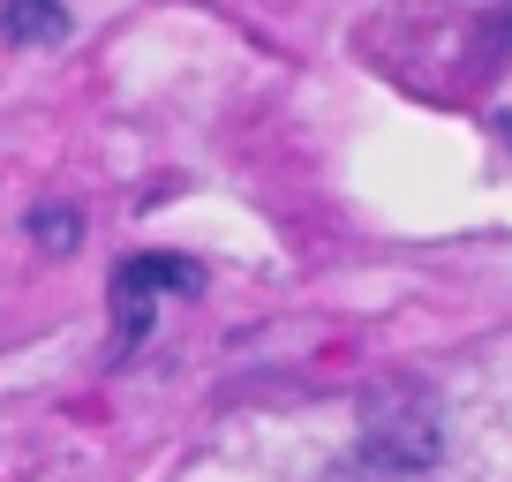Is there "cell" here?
I'll use <instances>...</instances> for the list:
<instances>
[{
    "instance_id": "cell-3",
    "label": "cell",
    "mask_w": 512,
    "mask_h": 482,
    "mask_svg": "<svg viewBox=\"0 0 512 482\" xmlns=\"http://www.w3.org/2000/svg\"><path fill=\"white\" fill-rule=\"evenodd\" d=\"M68 31H76V23H68L61 0H8V8H0V38H8V46H61Z\"/></svg>"
},
{
    "instance_id": "cell-4",
    "label": "cell",
    "mask_w": 512,
    "mask_h": 482,
    "mask_svg": "<svg viewBox=\"0 0 512 482\" xmlns=\"http://www.w3.org/2000/svg\"><path fill=\"white\" fill-rule=\"evenodd\" d=\"M31 241H38V257H68L83 241V211L76 204H38L31 211Z\"/></svg>"
},
{
    "instance_id": "cell-1",
    "label": "cell",
    "mask_w": 512,
    "mask_h": 482,
    "mask_svg": "<svg viewBox=\"0 0 512 482\" xmlns=\"http://www.w3.org/2000/svg\"><path fill=\"white\" fill-rule=\"evenodd\" d=\"M445 452V415H437V392L422 377H377L362 392V460L377 467V482H422Z\"/></svg>"
},
{
    "instance_id": "cell-2",
    "label": "cell",
    "mask_w": 512,
    "mask_h": 482,
    "mask_svg": "<svg viewBox=\"0 0 512 482\" xmlns=\"http://www.w3.org/2000/svg\"><path fill=\"white\" fill-rule=\"evenodd\" d=\"M204 272L196 257H174V249H136V257L113 264V287L106 294H136V302H159V294H196Z\"/></svg>"
}]
</instances>
